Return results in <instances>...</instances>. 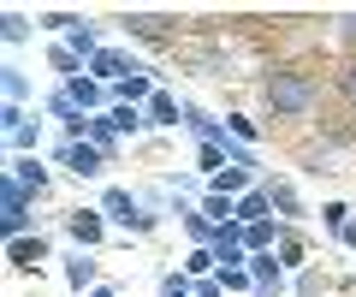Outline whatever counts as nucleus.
Segmentation results:
<instances>
[{
    "label": "nucleus",
    "mask_w": 356,
    "mask_h": 297,
    "mask_svg": "<svg viewBox=\"0 0 356 297\" xmlns=\"http://www.w3.org/2000/svg\"><path fill=\"white\" fill-rule=\"evenodd\" d=\"M315 102H321V90H315L309 72H297V65H273V72H267V107L280 119H309Z\"/></svg>",
    "instance_id": "nucleus-1"
},
{
    "label": "nucleus",
    "mask_w": 356,
    "mask_h": 297,
    "mask_svg": "<svg viewBox=\"0 0 356 297\" xmlns=\"http://www.w3.org/2000/svg\"><path fill=\"white\" fill-rule=\"evenodd\" d=\"M24 202H30V196H24V184H18V179H6V191H0V226H6V232H24Z\"/></svg>",
    "instance_id": "nucleus-2"
},
{
    "label": "nucleus",
    "mask_w": 356,
    "mask_h": 297,
    "mask_svg": "<svg viewBox=\"0 0 356 297\" xmlns=\"http://www.w3.org/2000/svg\"><path fill=\"white\" fill-rule=\"evenodd\" d=\"M107 214H113V220H125V226H137V232H149V226H154V214H143V208L131 202L125 191H107Z\"/></svg>",
    "instance_id": "nucleus-3"
},
{
    "label": "nucleus",
    "mask_w": 356,
    "mask_h": 297,
    "mask_svg": "<svg viewBox=\"0 0 356 297\" xmlns=\"http://www.w3.org/2000/svg\"><path fill=\"white\" fill-rule=\"evenodd\" d=\"M60 161H65L72 172H95V167H102V149H95V143H65Z\"/></svg>",
    "instance_id": "nucleus-4"
},
{
    "label": "nucleus",
    "mask_w": 356,
    "mask_h": 297,
    "mask_svg": "<svg viewBox=\"0 0 356 297\" xmlns=\"http://www.w3.org/2000/svg\"><path fill=\"white\" fill-rule=\"evenodd\" d=\"M6 256H13V268H36V262H48V244L42 238H13Z\"/></svg>",
    "instance_id": "nucleus-5"
},
{
    "label": "nucleus",
    "mask_w": 356,
    "mask_h": 297,
    "mask_svg": "<svg viewBox=\"0 0 356 297\" xmlns=\"http://www.w3.org/2000/svg\"><path fill=\"white\" fill-rule=\"evenodd\" d=\"M267 208H273V202H267V191H243L238 196V220H243V226H261Z\"/></svg>",
    "instance_id": "nucleus-6"
},
{
    "label": "nucleus",
    "mask_w": 356,
    "mask_h": 297,
    "mask_svg": "<svg viewBox=\"0 0 356 297\" xmlns=\"http://www.w3.org/2000/svg\"><path fill=\"white\" fill-rule=\"evenodd\" d=\"M95 78H113V83H125V78H131V65H125V54L102 48V54H95Z\"/></svg>",
    "instance_id": "nucleus-7"
},
{
    "label": "nucleus",
    "mask_w": 356,
    "mask_h": 297,
    "mask_svg": "<svg viewBox=\"0 0 356 297\" xmlns=\"http://www.w3.org/2000/svg\"><path fill=\"white\" fill-rule=\"evenodd\" d=\"M166 24L172 18H161V13H125V30H137V36H166Z\"/></svg>",
    "instance_id": "nucleus-8"
},
{
    "label": "nucleus",
    "mask_w": 356,
    "mask_h": 297,
    "mask_svg": "<svg viewBox=\"0 0 356 297\" xmlns=\"http://www.w3.org/2000/svg\"><path fill=\"white\" fill-rule=\"evenodd\" d=\"M149 125H178V102L172 95H161V90L149 95Z\"/></svg>",
    "instance_id": "nucleus-9"
},
{
    "label": "nucleus",
    "mask_w": 356,
    "mask_h": 297,
    "mask_svg": "<svg viewBox=\"0 0 356 297\" xmlns=\"http://www.w3.org/2000/svg\"><path fill=\"white\" fill-rule=\"evenodd\" d=\"M250 268H255V280H261V291H280V262L267 256V250H261V256L250 262Z\"/></svg>",
    "instance_id": "nucleus-10"
},
{
    "label": "nucleus",
    "mask_w": 356,
    "mask_h": 297,
    "mask_svg": "<svg viewBox=\"0 0 356 297\" xmlns=\"http://www.w3.org/2000/svg\"><path fill=\"white\" fill-rule=\"evenodd\" d=\"M72 238L77 244H95V238H102V220L95 214H72Z\"/></svg>",
    "instance_id": "nucleus-11"
},
{
    "label": "nucleus",
    "mask_w": 356,
    "mask_h": 297,
    "mask_svg": "<svg viewBox=\"0 0 356 297\" xmlns=\"http://www.w3.org/2000/svg\"><path fill=\"white\" fill-rule=\"evenodd\" d=\"M13 179L24 184V191H42V184H48V172H42L36 161H18V167H13Z\"/></svg>",
    "instance_id": "nucleus-12"
},
{
    "label": "nucleus",
    "mask_w": 356,
    "mask_h": 297,
    "mask_svg": "<svg viewBox=\"0 0 356 297\" xmlns=\"http://www.w3.org/2000/svg\"><path fill=\"white\" fill-rule=\"evenodd\" d=\"M65 280H72L77 291H89V285H95V262H89V256H77L72 268H65Z\"/></svg>",
    "instance_id": "nucleus-13"
},
{
    "label": "nucleus",
    "mask_w": 356,
    "mask_h": 297,
    "mask_svg": "<svg viewBox=\"0 0 356 297\" xmlns=\"http://www.w3.org/2000/svg\"><path fill=\"white\" fill-rule=\"evenodd\" d=\"M113 119H89V143H95V149H102V155H107V149H113Z\"/></svg>",
    "instance_id": "nucleus-14"
},
{
    "label": "nucleus",
    "mask_w": 356,
    "mask_h": 297,
    "mask_svg": "<svg viewBox=\"0 0 356 297\" xmlns=\"http://www.w3.org/2000/svg\"><path fill=\"white\" fill-rule=\"evenodd\" d=\"M267 202L280 208V214H297V208H303V202H297V191H291V184H273V191H267Z\"/></svg>",
    "instance_id": "nucleus-15"
},
{
    "label": "nucleus",
    "mask_w": 356,
    "mask_h": 297,
    "mask_svg": "<svg viewBox=\"0 0 356 297\" xmlns=\"http://www.w3.org/2000/svg\"><path fill=\"white\" fill-rule=\"evenodd\" d=\"M65 95H72L77 107H95V95H102V90H95V78H72V90H65Z\"/></svg>",
    "instance_id": "nucleus-16"
},
{
    "label": "nucleus",
    "mask_w": 356,
    "mask_h": 297,
    "mask_svg": "<svg viewBox=\"0 0 356 297\" xmlns=\"http://www.w3.org/2000/svg\"><path fill=\"white\" fill-rule=\"evenodd\" d=\"M243 244H250L255 256H261V250L273 244V226H267V220H261V226H243Z\"/></svg>",
    "instance_id": "nucleus-17"
},
{
    "label": "nucleus",
    "mask_w": 356,
    "mask_h": 297,
    "mask_svg": "<svg viewBox=\"0 0 356 297\" xmlns=\"http://www.w3.org/2000/svg\"><path fill=\"white\" fill-rule=\"evenodd\" d=\"M243 179H250L243 167H226V172L214 179V191H220V196H232V191H243Z\"/></svg>",
    "instance_id": "nucleus-18"
},
{
    "label": "nucleus",
    "mask_w": 356,
    "mask_h": 297,
    "mask_svg": "<svg viewBox=\"0 0 356 297\" xmlns=\"http://www.w3.org/2000/svg\"><path fill=\"white\" fill-rule=\"evenodd\" d=\"M339 95L356 107V60H344V65H339Z\"/></svg>",
    "instance_id": "nucleus-19"
},
{
    "label": "nucleus",
    "mask_w": 356,
    "mask_h": 297,
    "mask_svg": "<svg viewBox=\"0 0 356 297\" xmlns=\"http://www.w3.org/2000/svg\"><path fill=\"white\" fill-rule=\"evenodd\" d=\"M202 167L214 172V179H220V172H226V155H220V143H202Z\"/></svg>",
    "instance_id": "nucleus-20"
},
{
    "label": "nucleus",
    "mask_w": 356,
    "mask_h": 297,
    "mask_svg": "<svg viewBox=\"0 0 356 297\" xmlns=\"http://www.w3.org/2000/svg\"><path fill=\"white\" fill-rule=\"evenodd\" d=\"M107 119H113L119 131H137V125H143V119H137V107H131V102H125V107H113V113H107Z\"/></svg>",
    "instance_id": "nucleus-21"
},
{
    "label": "nucleus",
    "mask_w": 356,
    "mask_h": 297,
    "mask_svg": "<svg viewBox=\"0 0 356 297\" xmlns=\"http://www.w3.org/2000/svg\"><path fill=\"white\" fill-rule=\"evenodd\" d=\"M72 54H95V30H89V24L72 30Z\"/></svg>",
    "instance_id": "nucleus-22"
},
{
    "label": "nucleus",
    "mask_w": 356,
    "mask_h": 297,
    "mask_svg": "<svg viewBox=\"0 0 356 297\" xmlns=\"http://www.w3.org/2000/svg\"><path fill=\"white\" fill-rule=\"evenodd\" d=\"M24 30H30V18H24V13H6V42H18Z\"/></svg>",
    "instance_id": "nucleus-23"
},
{
    "label": "nucleus",
    "mask_w": 356,
    "mask_h": 297,
    "mask_svg": "<svg viewBox=\"0 0 356 297\" xmlns=\"http://www.w3.org/2000/svg\"><path fill=\"white\" fill-rule=\"evenodd\" d=\"M214 262H220L214 250H191V273H208V268H214Z\"/></svg>",
    "instance_id": "nucleus-24"
},
{
    "label": "nucleus",
    "mask_w": 356,
    "mask_h": 297,
    "mask_svg": "<svg viewBox=\"0 0 356 297\" xmlns=\"http://www.w3.org/2000/svg\"><path fill=\"white\" fill-rule=\"evenodd\" d=\"M119 95H131V102H137V95H154V90H149L143 78H125V83H119Z\"/></svg>",
    "instance_id": "nucleus-25"
},
{
    "label": "nucleus",
    "mask_w": 356,
    "mask_h": 297,
    "mask_svg": "<svg viewBox=\"0 0 356 297\" xmlns=\"http://www.w3.org/2000/svg\"><path fill=\"white\" fill-rule=\"evenodd\" d=\"M297 256H303V244H297V238L285 232V238H280V262H297Z\"/></svg>",
    "instance_id": "nucleus-26"
},
{
    "label": "nucleus",
    "mask_w": 356,
    "mask_h": 297,
    "mask_svg": "<svg viewBox=\"0 0 356 297\" xmlns=\"http://www.w3.org/2000/svg\"><path fill=\"white\" fill-rule=\"evenodd\" d=\"M339 238H344V244H356V220H350V226H344V232H339Z\"/></svg>",
    "instance_id": "nucleus-27"
},
{
    "label": "nucleus",
    "mask_w": 356,
    "mask_h": 297,
    "mask_svg": "<svg viewBox=\"0 0 356 297\" xmlns=\"http://www.w3.org/2000/svg\"><path fill=\"white\" fill-rule=\"evenodd\" d=\"M344 30H350V36H356V13H350V18H344Z\"/></svg>",
    "instance_id": "nucleus-28"
},
{
    "label": "nucleus",
    "mask_w": 356,
    "mask_h": 297,
    "mask_svg": "<svg viewBox=\"0 0 356 297\" xmlns=\"http://www.w3.org/2000/svg\"><path fill=\"white\" fill-rule=\"evenodd\" d=\"M89 297H113V291H89Z\"/></svg>",
    "instance_id": "nucleus-29"
}]
</instances>
